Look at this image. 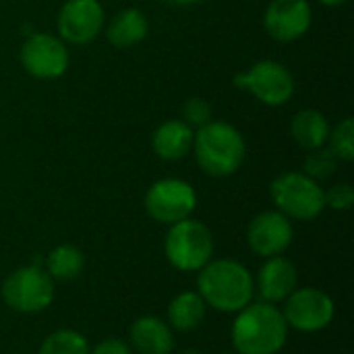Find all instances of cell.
I'll use <instances>...</instances> for the list:
<instances>
[{
    "label": "cell",
    "mask_w": 354,
    "mask_h": 354,
    "mask_svg": "<svg viewBox=\"0 0 354 354\" xmlns=\"http://www.w3.org/2000/svg\"><path fill=\"white\" fill-rule=\"evenodd\" d=\"M272 201L288 220L309 222L326 209L324 189L305 172H282L270 185Z\"/></svg>",
    "instance_id": "cell-4"
},
{
    "label": "cell",
    "mask_w": 354,
    "mask_h": 354,
    "mask_svg": "<svg viewBox=\"0 0 354 354\" xmlns=\"http://www.w3.org/2000/svg\"><path fill=\"white\" fill-rule=\"evenodd\" d=\"M326 147L338 158V162L354 160V120L351 116L342 118L336 127L330 129Z\"/></svg>",
    "instance_id": "cell-22"
},
{
    "label": "cell",
    "mask_w": 354,
    "mask_h": 354,
    "mask_svg": "<svg viewBox=\"0 0 354 354\" xmlns=\"http://www.w3.org/2000/svg\"><path fill=\"white\" fill-rule=\"evenodd\" d=\"M197 292L207 307L222 313H239L253 301L255 280L243 263L216 259L199 270Z\"/></svg>",
    "instance_id": "cell-2"
},
{
    "label": "cell",
    "mask_w": 354,
    "mask_h": 354,
    "mask_svg": "<svg viewBox=\"0 0 354 354\" xmlns=\"http://www.w3.org/2000/svg\"><path fill=\"white\" fill-rule=\"evenodd\" d=\"M295 230L290 220L278 209H268L257 214L247 228L249 249L259 257L282 255L292 243Z\"/></svg>",
    "instance_id": "cell-13"
},
{
    "label": "cell",
    "mask_w": 354,
    "mask_h": 354,
    "mask_svg": "<svg viewBox=\"0 0 354 354\" xmlns=\"http://www.w3.org/2000/svg\"><path fill=\"white\" fill-rule=\"evenodd\" d=\"M166 259L180 272H199L214 253L212 230L193 218L170 224L164 241Z\"/></svg>",
    "instance_id": "cell-5"
},
{
    "label": "cell",
    "mask_w": 354,
    "mask_h": 354,
    "mask_svg": "<svg viewBox=\"0 0 354 354\" xmlns=\"http://www.w3.org/2000/svg\"><path fill=\"white\" fill-rule=\"evenodd\" d=\"M191 151L201 172L212 178H226L243 166L247 143L234 124L226 120H209L195 131Z\"/></svg>",
    "instance_id": "cell-3"
},
{
    "label": "cell",
    "mask_w": 354,
    "mask_h": 354,
    "mask_svg": "<svg viewBox=\"0 0 354 354\" xmlns=\"http://www.w3.org/2000/svg\"><path fill=\"white\" fill-rule=\"evenodd\" d=\"M330 122L326 118L324 112L315 110V108H305V110H299L292 120H290V137L292 141L305 149V151H313V149H319L328 143V137H330Z\"/></svg>",
    "instance_id": "cell-18"
},
{
    "label": "cell",
    "mask_w": 354,
    "mask_h": 354,
    "mask_svg": "<svg viewBox=\"0 0 354 354\" xmlns=\"http://www.w3.org/2000/svg\"><path fill=\"white\" fill-rule=\"evenodd\" d=\"M288 328L299 332H319L328 328L334 319V301L319 288L307 286L292 290L286 299V307L282 311Z\"/></svg>",
    "instance_id": "cell-11"
},
{
    "label": "cell",
    "mask_w": 354,
    "mask_h": 354,
    "mask_svg": "<svg viewBox=\"0 0 354 354\" xmlns=\"http://www.w3.org/2000/svg\"><path fill=\"white\" fill-rule=\"evenodd\" d=\"M297 280H299L297 268L288 259H284L280 255L268 257V261L261 266V270L257 274L259 297L266 303L286 301L290 297V292L297 290Z\"/></svg>",
    "instance_id": "cell-14"
},
{
    "label": "cell",
    "mask_w": 354,
    "mask_h": 354,
    "mask_svg": "<svg viewBox=\"0 0 354 354\" xmlns=\"http://www.w3.org/2000/svg\"><path fill=\"white\" fill-rule=\"evenodd\" d=\"M143 205L151 220L170 226L185 218H191L197 207V193L187 180L168 176L156 180L147 189Z\"/></svg>",
    "instance_id": "cell-9"
},
{
    "label": "cell",
    "mask_w": 354,
    "mask_h": 354,
    "mask_svg": "<svg viewBox=\"0 0 354 354\" xmlns=\"http://www.w3.org/2000/svg\"><path fill=\"white\" fill-rule=\"evenodd\" d=\"M85 268V255L73 245H58L46 257V272L52 280L68 282L81 276Z\"/></svg>",
    "instance_id": "cell-20"
},
{
    "label": "cell",
    "mask_w": 354,
    "mask_h": 354,
    "mask_svg": "<svg viewBox=\"0 0 354 354\" xmlns=\"http://www.w3.org/2000/svg\"><path fill=\"white\" fill-rule=\"evenodd\" d=\"M106 12L100 0H66L56 17L58 37L66 46H87L104 33Z\"/></svg>",
    "instance_id": "cell-10"
},
{
    "label": "cell",
    "mask_w": 354,
    "mask_h": 354,
    "mask_svg": "<svg viewBox=\"0 0 354 354\" xmlns=\"http://www.w3.org/2000/svg\"><path fill=\"white\" fill-rule=\"evenodd\" d=\"M338 168V158L324 145L319 149H313V151H307V158L303 162V172L322 183V180H328Z\"/></svg>",
    "instance_id": "cell-23"
},
{
    "label": "cell",
    "mask_w": 354,
    "mask_h": 354,
    "mask_svg": "<svg viewBox=\"0 0 354 354\" xmlns=\"http://www.w3.org/2000/svg\"><path fill=\"white\" fill-rule=\"evenodd\" d=\"M131 344L139 354H170L174 348L172 328L151 315L139 317L131 326Z\"/></svg>",
    "instance_id": "cell-17"
},
{
    "label": "cell",
    "mask_w": 354,
    "mask_h": 354,
    "mask_svg": "<svg viewBox=\"0 0 354 354\" xmlns=\"http://www.w3.org/2000/svg\"><path fill=\"white\" fill-rule=\"evenodd\" d=\"M205 307L207 305L199 292H180L168 305V326L178 332H193L203 324Z\"/></svg>",
    "instance_id": "cell-19"
},
{
    "label": "cell",
    "mask_w": 354,
    "mask_h": 354,
    "mask_svg": "<svg viewBox=\"0 0 354 354\" xmlns=\"http://www.w3.org/2000/svg\"><path fill=\"white\" fill-rule=\"evenodd\" d=\"M89 354H133L131 346L118 338H106L95 344V348Z\"/></svg>",
    "instance_id": "cell-26"
},
{
    "label": "cell",
    "mask_w": 354,
    "mask_h": 354,
    "mask_svg": "<svg viewBox=\"0 0 354 354\" xmlns=\"http://www.w3.org/2000/svg\"><path fill=\"white\" fill-rule=\"evenodd\" d=\"M19 62L23 71L39 81L60 79L71 64L68 46L50 31L29 33L19 48Z\"/></svg>",
    "instance_id": "cell-7"
},
{
    "label": "cell",
    "mask_w": 354,
    "mask_h": 354,
    "mask_svg": "<svg viewBox=\"0 0 354 354\" xmlns=\"http://www.w3.org/2000/svg\"><path fill=\"white\" fill-rule=\"evenodd\" d=\"M164 2L170 6H193V4H199L201 0H164Z\"/></svg>",
    "instance_id": "cell-27"
},
{
    "label": "cell",
    "mask_w": 354,
    "mask_h": 354,
    "mask_svg": "<svg viewBox=\"0 0 354 354\" xmlns=\"http://www.w3.org/2000/svg\"><path fill=\"white\" fill-rule=\"evenodd\" d=\"M180 354H201L199 351H195V348H189V351H185V353H180Z\"/></svg>",
    "instance_id": "cell-29"
},
{
    "label": "cell",
    "mask_w": 354,
    "mask_h": 354,
    "mask_svg": "<svg viewBox=\"0 0 354 354\" xmlns=\"http://www.w3.org/2000/svg\"><path fill=\"white\" fill-rule=\"evenodd\" d=\"M326 197V207H332L336 212H346L354 203V189L348 183H338L332 189L324 191Z\"/></svg>",
    "instance_id": "cell-25"
},
{
    "label": "cell",
    "mask_w": 354,
    "mask_h": 354,
    "mask_svg": "<svg viewBox=\"0 0 354 354\" xmlns=\"http://www.w3.org/2000/svg\"><path fill=\"white\" fill-rule=\"evenodd\" d=\"M319 4H324V6H342V4H346L348 0H317Z\"/></svg>",
    "instance_id": "cell-28"
},
{
    "label": "cell",
    "mask_w": 354,
    "mask_h": 354,
    "mask_svg": "<svg viewBox=\"0 0 354 354\" xmlns=\"http://www.w3.org/2000/svg\"><path fill=\"white\" fill-rule=\"evenodd\" d=\"M2 299L17 313H39L54 301V280L41 266H25L2 282Z\"/></svg>",
    "instance_id": "cell-8"
},
{
    "label": "cell",
    "mask_w": 354,
    "mask_h": 354,
    "mask_svg": "<svg viewBox=\"0 0 354 354\" xmlns=\"http://www.w3.org/2000/svg\"><path fill=\"white\" fill-rule=\"evenodd\" d=\"M195 131L180 118L164 120L151 135V149L164 162H178L193 149Z\"/></svg>",
    "instance_id": "cell-15"
},
{
    "label": "cell",
    "mask_w": 354,
    "mask_h": 354,
    "mask_svg": "<svg viewBox=\"0 0 354 354\" xmlns=\"http://www.w3.org/2000/svg\"><path fill=\"white\" fill-rule=\"evenodd\" d=\"M180 120H185L193 131H197L199 127L207 124L209 120H214V112H212V104L203 97H189L185 100L183 108H180Z\"/></svg>",
    "instance_id": "cell-24"
},
{
    "label": "cell",
    "mask_w": 354,
    "mask_h": 354,
    "mask_svg": "<svg viewBox=\"0 0 354 354\" xmlns=\"http://www.w3.org/2000/svg\"><path fill=\"white\" fill-rule=\"evenodd\" d=\"M313 23V8L309 0H272L263 10L266 33L280 41L290 44L301 39Z\"/></svg>",
    "instance_id": "cell-12"
},
{
    "label": "cell",
    "mask_w": 354,
    "mask_h": 354,
    "mask_svg": "<svg viewBox=\"0 0 354 354\" xmlns=\"http://www.w3.org/2000/svg\"><path fill=\"white\" fill-rule=\"evenodd\" d=\"M236 354H278L288 338V324L274 303H249L239 311L232 330Z\"/></svg>",
    "instance_id": "cell-1"
},
{
    "label": "cell",
    "mask_w": 354,
    "mask_h": 354,
    "mask_svg": "<svg viewBox=\"0 0 354 354\" xmlns=\"http://www.w3.org/2000/svg\"><path fill=\"white\" fill-rule=\"evenodd\" d=\"M232 83L234 87L251 93L257 102L270 108H280L288 104L297 89L295 77L288 66L272 58L253 62L247 71L234 75Z\"/></svg>",
    "instance_id": "cell-6"
},
{
    "label": "cell",
    "mask_w": 354,
    "mask_h": 354,
    "mask_svg": "<svg viewBox=\"0 0 354 354\" xmlns=\"http://www.w3.org/2000/svg\"><path fill=\"white\" fill-rule=\"evenodd\" d=\"M106 39L110 46L118 50H129L137 44H141L149 33V21L143 10L139 8H122L118 10L106 25Z\"/></svg>",
    "instance_id": "cell-16"
},
{
    "label": "cell",
    "mask_w": 354,
    "mask_h": 354,
    "mask_svg": "<svg viewBox=\"0 0 354 354\" xmlns=\"http://www.w3.org/2000/svg\"><path fill=\"white\" fill-rule=\"evenodd\" d=\"M37 354H89V344L75 330H58L46 336Z\"/></svg>",
    "instance_id": "cell-21"
}]
</instances>
